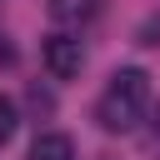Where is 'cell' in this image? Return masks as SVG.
<instances>
[{
    "instance_id": "6da1fadb",
    "label": "cell",
    "mask_w": 160,
    "mask_h": 160,
    "mask_svg": "<svg viewBox=\"0 0 160 160\" xmlns=\"http://www.w3.org/2000/svg\"><path fill=\"white\" fill-rule=\"evenodd\" d=\"M145 110H150V75L135 70V65L115 70L110 85H105L100 100H95V120H100V130H110V135L135 130V125L145 120Z\"/></svg>"
},
{
    "instance_id": "7a4b0ae2",
    "label": "cell",
    "mask_w": 160,
    "mask_h": 160,
    "mask_svg": "<svg viewBox=\"0 0 160 160\" xmlns=\"http://www.w3.org/2000/svg\"><path fill=\"white\" fill-rule=\"evenodd\" d=\"M40 55H45V70H50L55 80H75V75H80V65H85V50H80V40H75V35H50Z\"/></svg>"
},
{
    "instance_id": "3957f363",
    "label": "cell",
    "mask_w": 160,
    "mask_h": 160,
    "mask_svg": "<svg viewBox=\"0 0 160 160\" xmlns=\"http://www.w3.org/2000/svg\"><path fill=\"white\" fill-rule=\"evenodd\" d=\"M30 160H75V140L60 135V130H50V135H40L30 145Z\"/></svg>"
},
{
    "instance_id": "277c9868",
    "label": "cell",
    "mask_w": 160,
    "mask_h": 160,
    "mask_svg": "<svg viewBox=\"0 0 160 160\" xmlns=\"http://www.w3.org/2000/svg\"><path fill=\"white\" fill-rule=\"evenodd\" d=\"M95 10H100V0H50V20H65V25L90 20Z\"/></svg>"
},
{
    "instance_id": "5b68a950",
    "label": "cell",
    "mask_w": 160,
    "mask_h": 160,
    "mask_svg": "<svg viewBox=\"0 0 160 160\" xmlns=\"http://www.w3.org/2000/svg\"><path fill=\"white\" fill-rule=\"evenodd\" d=\"M15 125H20V115H15V100H5V95H0V145L15 135Z\"/></svg>"
}]
</instances>
